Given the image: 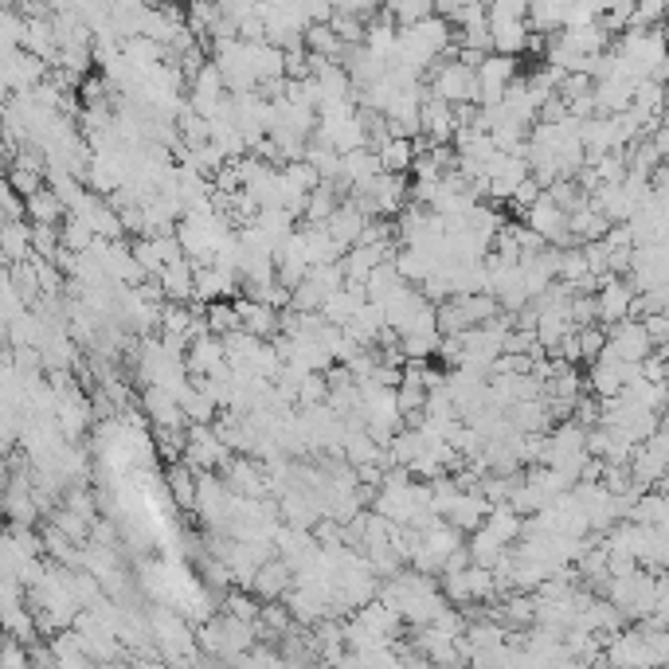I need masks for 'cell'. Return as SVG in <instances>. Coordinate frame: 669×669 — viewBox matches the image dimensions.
<instances>
[{"label": "cell", "mask_w": 669, "mask_h": 669, "mask_svg": "<svg viewBox=\"0 0 669 669\" xmlns=\"http://www.w3.org/2000/svg\"><path fill=\"white\" fill-rule=\"evenodd\" d=\"M666 40H669V16H666Z\"/></svg>", "instance_id": "ac0fdd59"}, {"label": "cell", "mask_w": 669, "mask_h": 669, "mask_svg": "<svg viewBox=\"0 0 669 669\" xmlns=\"http://www.w3.org/2000/svg\"><path fill=\"white\" fill-rule=\"evenodd\" d=\"M662 16H669V0H634V20H630V24L650 28V24H658Z\"/></svg>", "instance_id": "2e32d148"}, {"label": "cell", "mask_w": 669, "mask_h": 669, "mask_svg": "<svg viewBox=\"0 0 669 669\" xmlns=\"http://www.w3.org/2000/svg\"><path fill=\"white\" fill-rule=\"evenodd\" d=\"M67 200L51 188V184H44V188H36L32 196H28V220L32 223H59L67 220Z\"/></svg>", "instance_id": "ba28073f"}, {"label": "cell", "mask_w": 669, "mask_h": 669, "mask_svg": "<svg viewBox=\"0 0 669 669\" xmlns=\"http://www.w3.org/2000/svg\"><path fill=\"white\" fill-rule=\"evenodd\" d=\"M634 298H638V290L619 278V274H603V286H599V294H595V302H599V321L603 325H619L630 317V306H634Z\"/></svg>", "instance_id": "277c9868"}, {"label": "cell", "mask_w": 669, "mask_h": 669, "mask_svg": "<svg viewBox=\"0 0 669 669\" xmlns=\"http://www.w3.org/2000/svg\"><path fill=\"white\" fill-rule=\"evenodd\" d=\"M587 274H595L587 251H583V247H564V251H560V278L572 282V286H580Z\"/></svg>", "instance_id": "5bb4252c"}, {"label": "cell", "mask_w": 669, "mask_h": 669, "mask_svg": "<svg viewBox=\"0 0 669 669\" xmlns=\"http://www.w3.org/2000/svg\"><path fill=\"white\" fill-rule=\"evenodd\" d=\"M517 79V59L513 55H486L478 63V106H493L505 102V90Z\"/></svg>", "instance_id": "7a4b0ae2"}, {"label": "cell", "mask_w": 669, "mask_h": 669, "mask_svg": "<svg viewBox=\"0 0 669 669\" xmlns=\"http://www.w3.org/2000/svg\"><path fill=\"white\" fill-rule=\"evenodd\" d=\"M466 548H470V560H474V564H482V568H493V564L509 552V548H505V540L493 533V529H486V525H482V529H474V536H470V544H466Z\"/></svg>", "instance_id": "30bf717a"}, {"label": "cell", "mask_w": 669, "mask_h": 669, "mask_svg": "<svg viewBox=\"0 0 669 669\" xmlns=\"http://www.w3.org/2000/svg\"><path fill=\"white\" fill-rule=\"evenodd\" d=\"M400 345H403V357L407 360H427L439 353V345H443V329H431V333H403Z\"/></svg>", "instance_id": "4fadbf2b"}, {"label": "cell", "mask_w": 669, "mask_h": 669, "mask_svg": "<svg viewBox=\"0 0 669 669\" xmlns=\"http://www.w3.org/2000/svg\"><path fill=\"white\" fill-rule=\"evenodd\" d=\"M521 517H525V513H517L509 501H497L490 509V517H486V529H493L505 544H513L517 536L525 533V521H521Z\"/></svg>", "instance_id": "8fae6325"}, {"label": "cell", "mask_w": 669, "mask_h": 669, "mask_svg": "<svg viewBox=\"0 0 669 669\" xmlns=\"http://www.w3.org/2000/svg\"><path fill=\"white\" fill-rule=\"evenodd\" d=\"M540 196H544V184H540L536 177H529V180H521V184H517V192H513L509 200L517 204V212H529Z\"/></svg>", "instance_id": "e0dca14e"}, {"label": "cell", "mask_w": 669, "mask_h": 669, "mask_svg": "<svg viewBox=\"0 0 669 669\" xmlns=\"http://www.w3.org/2000/svg\"><path fill=\"white\" fill-rule=\"evenodd\" d=\"M576 333H580L583 360H587V364H595V360H599V353L607 349V337H611V333H603V329H599L595 321H591V325H580Z\"/></svg>", "instance_id": "9a60e30c"}, {"label": "cell", "mask_w": 669, "mask_h": 669, "mask_svg": "<svg viewBox=\"0 0 669 669\" xmlns=\"http://www.w3.org/2000/svg\"><path fill=\"white\" fill-rule=\"evenodd\" d=\"M607 349L615 353V357L623 360H634V364H642V360L650 357L658 345H654V337H650V329H646V321H634V317H626L619 325H611V337H607Z\"/></svg>", "instance_id": "3957f363"}, {"label": "cell", "mask_w": 669, "mask_h": 669, "mask_svg": "<svg viewBox=\"0 0 669 669\" xmlns=\"http://www.w3.org/2000/svg\"><path fill=\"white\" fill-rule=\"evenodd\" d=\"M4 259L8 263H24L36 255V243H32V220H4Z\"/></svg>", "instance_id": "52a82bcc"}, {"label": "cell", "mask_w": 669, "mask_h": 669, "mask_svg": "<svg viewBox=\"0 0 669 669\" xmlns=\"http://www.w3.org/2000/svg\"><path fill=\"white\" fill-rule=\"evenodd\" d=\"M525 220H529V227L533 231H540L552 247H568L572 243V227H568V208L560 204V200H552L548 196V188H544V196L536 200L533 208L525 212Z\"/></svg>", "instance_id": "6da1fadb"}, {"label": "cell", "mask_w": 669, "mask_h": 669, "mask_svg": "<svg viewBox=\"0 0 669 669\" xmlns=\"http://www.w3.org/2000/svg\"><path fill=\"white\" fill-rule=\"evenodd\" d=\"M368 192L376 196V204H380L384 216H400L403 200H407V177L403 173H380V177L368 184Z\"/></svg>", "instance_id": "8992f818"}, {"label": "cell", "mask_w": 669, "mask_h": 669, "mask_svg": "<svg viewBox=\"0 0 669 669\" xmlns=\"http://www.w3.org/2000/svg\"><path fill=\"white\" fill-rule=\"evenodd\" d=\"M419 149H415V137H388V145L380 149V161H384V173H407L415 165Z\"/></svg>", "instance_id": "7c38bea8"}, {"label": "cell", "mask_w": 669, "mask_h": 669, "mask_svg": "<svg viewBox=\"0 0 669 669\" xmlns=\"http://www.w3.org/2000/svg\"><path fill=\"white\" fill-rule=\"evenodd\" d=\"M294 576H298V572H294V564H290L286 556H282V560H274V556H270L267 564L259 568V576H255V583H251V591H255L259 599H267V603L270 599H282V595L290 591Z\"/></svg>", "instance_id": "5b68a950"}, {"label": "cell", "mask_w": 669, "mask_h": 669, "mask_svg": "<svg viewBox=\"0 0 669 669\" xmlns=\"http://www.w3.org/2000/svg\"><path fill=\"white\" fill-rule=\"evenodd\" d=\"M169 493H173L177 509H196V501H200V478L192 474V466L184 458L173 462V470H169Z\"/></svg>", "instance_id": "9c48e42d"}]
</instances>
